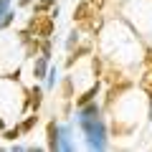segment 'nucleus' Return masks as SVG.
<instances>
[{"instance_id":"nucleus-1","label":"nucleus","mask_w":152,"mask_h":152,"mask_svg":"<svg viewBox=\"0 0 152 152\" xmlns=\"http://www.w3.org/2000/svg\"><path fill=\"white\" fill-rule=\"evenodd\" d=\"M53 33V18L46 15V13H36L28 23V31H23V41H28L31 36H41V38H48Z\"/></svg>"},{"instance_id":"nucleus-2","label":"nucleus","mask_w":152,"mask_h":152,"mask_svg":"<svg viewBox=\"0 0 152 152\" xmlns=\"http://www.w3.org/2000/svg\"><path fill=\"white\" fill-rule=\"evenodd\" d=\"M81 129L89 134V145L91 147H104V124L96 119V117H89V119H81Z\"/></svg>"},{"instance_id":"nucleus-3","label":"nucleus","mask_w":152,"mask_h":152,"mask_svg":"<svg viewBox=\"0 0 152 152\" xmlns=\"http://www.w3.org/2000/svg\"><path fill=\"white\" fill-rule=\"evenodd\" d=\"M94 13H96V10H94V8L89 5V0H84L81 5H79V8L74 10V20H76V23H84L86 18H91Z\"/></svg>"},{"instance_id":"nucleus-4","label":"nucleus","mask_w":152,"mask_h":152,"mask_svg":"<svg viewBox=\"0 0 152 152\" xmlns=\"http://www.w3.org/2000/svg\"><path fill=\"white\" fill-rule=\"evenodd\" d=\"M127 89H129V84H127V81H122L119 86H112V89H109V94H107V107H112V104H114V99L119 96V94H124Z\"/></svg>"},{"instance_id":"nucleus-5","label":"nucleus","mask_w":152,"mask_h":152,"mask_svg":"<svg viewBox=\"0 0 152 152\" xmlns=\"http://www.w3.org/2000/svg\"><path fill=\"white\" fill-rule=\"evenodd\" d=\"M46 132H48V150H58V127H56V122H51Z\"/></svg>"},{"instance_id":"nucleus-6","label":"nucleus","mask_w":152,"mask_h":152,"mask_svg":"<svg viewBox=\"0 0 152 152\" xmlns=\"http://www.w3.org/2000/svg\"><path fill=\"white\" fill-rule=\"evenodd\" d=\"M140 89L150 96V102H152V69H147V74L140 79Z\"/></svg>"},{"instance_id":"nucleus-7","label":"nucleus","mask_w":152,"mask_h":152,"mask_svg":"<svg viewBox=\"0 0 152 152\" xmlns=\"http://www.w3.org/2000/svg\"><path fill=\"white\" fill-rule=\"evenodd\" d=\"M96 91H99V84H94V86L89 89V91L84 94V96H79V99H76V104H79V107H84V104L94 102V96H96Z\"/></svg>"},{"instance_id":"nucleus-8","label":"nucleus","mask_w":152,"mask_h":152,"mask_svg":"<svg viewBox=\"0 0 152 152\" xmlns=\"http://www.w3.org/2000/svg\"><path fill=\"white\" fill-rule=\"evenodd\" d=\"M89 117H99V107L94 102H89V104L81 107V119H89Z\"/></svg>"},{"instance_id":"nucleus-9","label":"nucleus","mask_w":152,"mask_h":152,"mask_svg":"<svg viewBox=\"0 0 152 152\" xmlns=\"http://www.w3.org/2000/svg\"><path fill=\"white\" fill-rule=\"evenodd\" d=\"M46 58H48V56H41V58L36 61V66H33V76H36V79H43L46 76Z\"/></svg>"},{"instance_id":"nucleus-10","label":"nucleus","mask_w":152,"mask_h":152,"mask_svg":"<svg viewBox=\"0 0 152 152\" xmlns=\"http://www.w3.org/2000/svg\"><path fill=\"white\" fill-rule=\"evenodd\" d=\"M28 96H31V109H33V112H36V109L38 107H41V99H43V91H41V89H33V91L31 94H28Z\"/></svg>"},{"instance_id":"nucleus-11","label":"nucleus","mask_w":152,"mask_h":152,"mask_svg":"<svg viewBox=\"0 0 152 152\" xmlns=\"http://www.w3.org/2000/svg\"><path fill=\"white\" fill-rule=\"evenodd\" d=\"M36 122H38V117H28V119L20 124V132H31L33 127H36Z\"/></svg>"},{"instance_id":"nucleus-12","label":"nucleus","mask_w":152,"mask_h":152,"mask_svg":"<svg viewBox=\"0 0 152 152\" xmlns=\"http://www.w3.org/2000/svg\"><path fill=\"white\" fill-rule=\"evenodd\" d=\"M10 23H13V13H0V28H8V26H10Z\"/></svg>"},{"instance_id":"nucleus-13","label":"nucleus","mask_w":152,"mask_h":152,"mask_svg":"<svg viewBox=\"0 0 152 152\" xmlns=\"http://www.w3.org/2000/svg\"><path fill=\"white\" fill-rule=\"evenodd\" d=\"M119 79H122L119 69H109V74H107V81H109V84H114V81H119Z\"/></svg>"},{"instance_id":"nucleus-14","label":"nucleus","mask_w":152,"mask_h":152,"mask_svg":"<svg viewBox=\"0 0 152 152\" xmlns=\"http://www.w3.org/2000/svg\"><path fill=\"white\" fill-rule=\"evenodd\" d=\"M91 69H94V74H96V76H102V61H99L96 56H94V61H91Z\"/></svg>"},{"instance_id":"nucleus-15","label":"nucleus","mask_w":152,"mask_h":152,"mask_svg":"<svg viewBox=\"0 0 152 152\" xmlns=\"http://www.w3.org/2000/svg\"><path fill=\"white\" fill-rule=\"evenodd\" d=\"M18 134H20V127H15V129H8V132H5V140H15Z\"/></svg>"},{"instance_id":"nucleus-16","label":"nucleus","mask_w":152,"mask_h":152,"mask_svg":"<svg viewBox=\"0 0 152 152\" xmlns=\"http://www.w3.org/2000/svg\"><path fill=\"white\" fill-rule=\"evenodd\" d=\"M64 96H71V81H69V79L64 81Z\"/></svg>"},{"instance_id":"nucleus-17","label":"nucleus","mask_w":152,"mask_h":152,"mask_svg":"<svg viewBox=\"0 0 152 152\" xmlns=\"http://www.w3.org/2000/svg\"><path fill=\"white\" fill-rule=\"evenodd\" d=\"M89 5H91V8H94V10H99V8H102V5H104V0H89Z\"/></svg>"},{"instance_id":"nucleus-18","label":"nucleus","mask_w":152,"mask_h":152,"mask_svg":"<svg viewBox=\"0 0 152 152\" xmlns=\"http://www.w3.org/2000/svg\"><path fill=\"white\" fill-rule=\"evenodd\" d=\"M145 64H147V69H152V48L147 51V56H145Z\"/></svg>"},{"instance_id":"nucleus-19","label":"nucleus","mask_w":152,"mask_h":152,"mask_svg":"<svg viewBox=\"0 0 152 152\" xmlns=\"http://www.w3.org/2000/svg\"><path fill=\"white\" fill-rule=\"evenodd\" d=\"M5 8H8V0H0V13H5Z\"/></svg>"},{"instance_id":"nucleus-20","label":"nucleus","mask_w":152,"mask_h":152,"mask_svg":"<svg viewBox=\"0 0 152 152\" xmlns=\"http://www.w3.org/2000/svg\"><path fill=\"white\" fill-rule=\"evenodd\" d=\"M0 129H3V119H0Z\"/></svg>"}]
</instances>
